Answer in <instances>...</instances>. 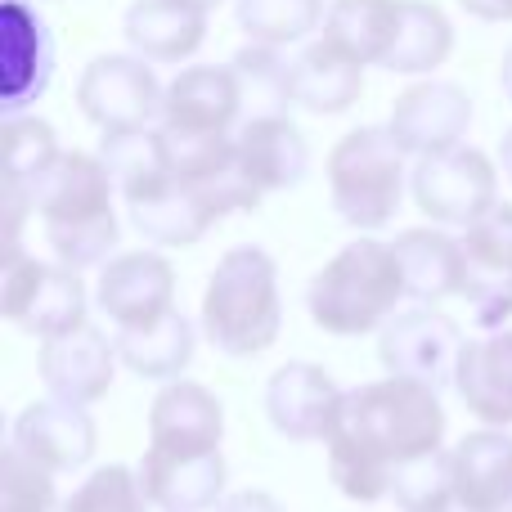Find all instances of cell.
Returning <instances> with one entry per match:
<instances>
[{
  "instance_id": "1",
  "label": "cell",
  "mask_w": 512,
  "mask_h": 512,
  "mask_svg": "<svg viewBox=\"0 0 512 512\" xmlns=\"http://www.w3.org/2000/svg\"><path fill=\"white\" fill-rule=\"evenodd\" d=\"M328 481L355 504L391 499L405 463L445 445L441 391L414 378H382L346 391L328 432Z\"/></svg>"
},
{
  "instance_id": "2",
  "label": "cell",
  "mask_w": 512,
  "mask_h": 512,
  "mask_svg": "<svg viewBox=\"0 0 512 512\" xmlns=\"http://www.w3.org/2000/svg\"><path fill=\"white\" fill-rule=\"evenodd\" d=\"M27 194H32V212L45 225L54 261L72 265V270L113 261V248L122 239L113 212L117 185L99 153H59L54 167Z\"/></svg>"
},
{
  "instance_id": "3",
  "label": "cell",
  "mask_w": 512,
  "mask_h": 512,
  "mask_svg": "<svg viewBox=\"0 0 512 512\" xmlns=\"http://www.w3.org/2000/svg\"><path fill=\"white\" fill-rule=\"evenodd\" d=\"M405 297V270H400L396 248L373 234H360L310 279L306 310L315 328L333 337H369L400 315L396 306Z\"/></svg>"
},
{
  "instance_id": "4",
  "label": "cell",
  "mask_w": 512,
  "mask_h": 512,
  "mask_svg": "<svg viewBox=\"0 0 512 512\" xmlns=\"http://www.w3.org/2000/svg\"><path fill=\"white\" fill-rule=\"evenodd\" d=\"M203 337L221 355L248 360L279 342L283 297H279V265L265 248L239 243L216 261L203 292Z\"/></svg>"
},
{
  "instance_id": "5",
  "label": "cell",
  "mask_w": 512,
  "mask_h": 512,
  "mask_svg": "<svg viewBox=\"0 0 512 512\" xmlns=\"http://www.w3.org/2000/svg\"><path fill=\"white\" fill-rule=\"evenodd\" d=\"M333 212L351 230H387L405 198V149L387 126H360L328 153Z\"/></svg>"
},
{
  "instance_id": "6",
  "label": "cell",
  "mask_w": 512,
  "mask_h": 512,
  "mask_svg": "<svg viewBox=\"0 0 512 512\" xmlns=\"http://www.w3.org/2000/svg\"><path fill=\"white\" fill-rule=\"evenodd\" d=\"M0 310L14 328H23L27 337H41V342H54V337H68L77 328L90 324V297L86 283H81V270L54 261H36L23 248L5 252V274H0Z\"/></svg>"
},
{
  "instance_id": "7",
  "label": "cell",
  "mask_w": 512,
  "mask_h": 512,
  "mask_svg": "<svg viewBox=\"0 0 512 512\" xmlns=\"http://www.w3.org/2000/svg\"><path fill=\"white\" fill-rule=\"evenodd\" d=\"M409 194H414L418 212L432 216V225L468 230L499 203V171L481 149L454 144L445 153L418 158L414 176H409Z\"/></svg>"
},
{
  "instance_id": "8",
  "label": "cell",
  "mask_w": 512,
  "mask_h": 512,
  "mask_svg": "<svg viewBox=\"0 0 512 512\" xmlns=\"http://www.w3.org/2000/svg\"><path fill=\"white\" fill-rule=\"evenodd\" d=\"M162 90L158 72L140 54H99L77 81V104L99 131H149L162 122Z\"/></svg>"
},
{
  "instance_id": "9",
  "label": "cell",
  "mask_w": 512,
  "mask_h": 512,
  "mask_svg": "<svg viewBox=\"0 0 512 512\" xmlns=\"http://www.w3.org/2000/svg\"><path fill=\"white\" fill-rule=\"evenodd\" d=\"M463 328L436 306L400 310L387 328L378 333V360L391 378H414L427 387H454L463 355Z\"/></svg>"
},
{
  "instance_id": "10",
  "label": "cell",
  "mask_w": 512,
  "mask_h": 512,
  "mask_svg": "<svg viewBox=\"0 0 512 512\" xmlns=\"http://www.w3.org/2000/svg\"><path fill=\"white\" fill-rule=\"evenodd\" d=\"M468 279L459 297L468 301L472 324L481 333L512 319V203H495L477 225L463 230Z\"/></svg>"
},
{
  "instance_id": "11",
  "label": "cell",
  "mask_w": 512,
  "mask_h": 512,
  "mask_svg": "<svg viewBox=\"0 0 512 512\" xmlns=\"http://www.w3.org/2000/svg\"><path fill=\"white\" fill-rule=\"evenodd\" d=\"M95 306L104 310L113 333L162 319L176 310V270L162 252H117L99 265Z\"/></svg>"
},
{
  "instance_id": "12",
  "label": "cell",
  "mask_w": 512,
  "mask_h": 512,
  "mask_svg": "<svg viewBox=\"0 0 512 512\" xmlns=\"http://www.w3.org/2000/svg\"><path fill=\"white\" fill-rule=\"evenodd\" d=\"M346 391L333 382L324 364L288 360L265 382V418L288 441H328Z\"/></svg>"
},
{
  "instance_id": "13",
  "label": "cell",
  "mask_w": 512,
  "mask_h": 512,
  "mask_svg": "<svg viewBox=\"0 0 512 512\" xmlns=\"http://www.w3.org/2000/svg\"><path fill=\"white\" fill-rule=\"evenodd\" d=\"M122 198H126L131 225L149 243H158V248H194V243H203L207 230L221 221L212 198L198 185H189V180H176L171 171H162L158 180H149V185L131 189V194H122Z\"/></svg>"
},
{
  "instance_id": "14",
  "label": "cell",
  "mask_w": 512,
  "mask_h": 512,
  "mask_svg": "<svg viewBox=\"0 0 512 512\" xmlns=\"http://www.w3.org/2000/svg\"><path fill=\"white\" fill-rule=\"evenodd\" d=\"M95 418L86 414V405H68V400H36L9 427V445L18 454H27L32 463L59 472H77L95 459Z\"/></svg>"
},
{
  "instance_id": "15",
  "label": "cell",
  "mask_w": 512,
  "mask_h": 512,
  "mask_svg": "<svg viewBox=\"0 0 512 512\" xmlns=\"http://www.w3.org/2000/svg\"><path fill=\"white\" fill-rule=\"evenodd\" d=\"M54 72V41L45 18L27 0H5L0 14V99L5 117H18L45 95Z\"/></svg>"
},
{
  "instance_id": "16",
  "label": "cell",
  "mask_w": 512,
  "mask_h": 512,
  "mask_svg": "<svg viewBox=\"0 0 512 512\" xmlns=\"http://www.w3.org/2000/svg\"><path fill=\"white\" fill-rule=\"evenodd\" d=\"M472 126V99L454 81H418L391 104L387 131L400 140V149L427 158V153H445L463 144Z\"/></svg>"
},
{
  "instance_id": "17",
  "label": "cell",
  "mask_w": 512,
  "mask_h": 512,
  "mask_svg": "<svg viewBox=\"0 0 512 512\" xmlns=\"http://www.w3.org/2000/svg\"><path fill=\"white\" fill-rule=\"evenodd\" d=\"M117 364H122L117 342L90 324L68 337L41 342V355H36L45 391L54 400H68V405H95V400H104L117 378Z\"/></svg>"
},
{
  "instance_id": "18",
  "label": "cell",
  "mask_w": 512,
  "mask_h": 512,
  "mask_svg": "<svg viewBox=\"0 0 512 512\" xmlns=\"http://www.w3.org/2000/svg\"><path fill=\"white\" fill-rule=\"evenodd\" d=\"M140 481L158 512H212L225 504V454H180L149 445L140 459Z\"/></svg>"
},
{
  "instance_id": "19",
  "label": "cell",
  "mask_w": 512,
  "mask_h": 512,
  "mask_svg": "<svg viewBox=\"0 0 512 512\" xmlns=\"http://www.w3.org/2000/svg\"><path fill=\"white\" fill-rule=\"evenodd\" d=\"M243 113V81L234 63H198V68L176 72L162 99V126L176 131H212L230 135V126Z\"/></svg>"
},
{
  "instance_id": "20",
  "label": "cell",
  "mask_w": 512,
  "mask_h": 512,
  "mask_svg": "<svg viewBox=\"0 0 512 512\" xmlns=\"http://www.w3.org/2000/svg\"><path fill=\"white\" fill-rule=\"evenodd\" d=\"M225 436V409L203 382L176 378L153 396L149 405V445L180 454H207L221 450Z\"/></svg>"
},
{
  "instance_id": "21",
  "label": "cell",
  "mask_w": 512,
  "mask_h": 512,
  "mask_svg": "<svg viewBox=\"0 0 512 512\" xmlns=\"http://www.w3.org/2000/svg\"><path fill=\"white\" fill-rule=\"evenodd\" d=\"M234 153L239 167L252 176L261 194H279V189H297L310 171V149L306 135L297 131L288 113H261L248 117L234 135Z\"/></svg>"
},
{
  "instance_id": "22",
  "label": "cell",
  "mask_w": 512,
  "mask_h": 512,
  "mask_svg": "<svg viewBox=\"0 0 512 512\" xmlns=\"http://www.w3.org/2000/svg\"><path fill=\"white\" fill-rule=\"evenodd\" d=\"M454 391L486 427H512V324L463 342Z\"/></svg>"
},
{
  "instance_id": "23",
  "label": "cell",
  "mask_w": 512,
  "mask_h": 512,
  "mask_svg": "<svg viewBox=\"0 0 512 512\" xmlns=\"http://www.w3.org/2000/svg\"><path fill=\"white\" fill-rule=\"evenodd\" d=\"M459 512H512V436L508 427L468 432L450 450Z\"/></svg>"
},
{
  "instance_id": "24",
  "label": "cell",
  "mask_w": 512,
  "mask_h": 512,
  "mask_svg": "<svg viewBox=\"0 0 512 512\" xmlns=\"http://www.w3.org/2000/svg\"><path fill=\"white\" fill-rule=\"evenodd\" d=\"M405 270V292L418 306H436L445 297H459L463 279H468V256H463V239L445 230H405L391 239Z\"/></svg>"
},
{
  "instance_id": "25",
  "label": "cell",
  "mask_w": 512,
  "mask_h": 512,
  "mask_svg": "<svg viewBox=\"0 0 512 512\" xmlns=\"http://www.w3.org/2000/svg\"><path fill=\"white\" fill-rule=\"evenodd\" d=\"M126 41L149 63H185L207 36V9L189 0H135L122 23Z\"/></svg>"
},
{
  "instance_id": "26",
  "label": "cell",
  "mask_w": 512,
  "mask_h": 512,
  "mask_svg": "<svg viewBox=\"0 0 512 512\" xmlns=\"http://www.w3.org/2000/svg\"><path fill=\"white\" fill-rule=\"evenodd\" d=\"M360 95H364V63H355L351 54H342L324 36L292 59V104H301L306 113L319 117L346 113L351 104H360Z\"/></svg>"
},
{
  "instance_id": "27",
  "label": "cell",
  "mask_w": 512,
  "mask_h": 512,
  "mask_svg": "<svg viewBox=\"0 0 512 512\" xmlns=\"http://www.w3.org/2000/svg\"><path fill=\"white\" fill-rule=\"evenodd\" d=\"M122 364L144 382H176L194 364L198 333L180 310H167L162 319H149L140 328H122L113 333Z\"/></svg>"
},
{
  "instance_id": "28",
  "label": "cell",
  "mask_w": 512,
  "mask_h": 512,
  "mask_svg": "<svg viewBox=\"0 0 512 512\" xmlns=\"http://www.w3.org/2000/svg\"><path fill=\"white\" fill-rule=\"evenodd\" d=\"M400 9H405V0H333L324 14V41H333L364 68L369 63L382 68L400 32Z\"/></svg>"
},
{
  "instance_id": "29",
  "label": "cell",
  "mask_w": 512,
  "mask_h": 512,
  "mask_svg": "<svg viewBox=\"0 0 512 512\" xmlns=\"http://www.w3.org/2000/svg\"><path fill=\"white\" fill-rule=\"evenodd\" d=\"M454 50V27L450 18L441 14L427 0H405L400 9V32L391 41L382 68L400 72V77H423V72H436Z\"/></svg>"
},
{
  "instance_id": "30",
  "label": "cell",
  "mask_w": 512,
  "mask_h": 512,
  "mask_svg": "<svg viewBox=\"0 0 512 512\" xmlns=\"http://www.w3.org/2000/svg\"><path fill=\"white\" fill-rule=\"evenodd\" d=\"M239 27L248 32V41L261 45H292L306 41L319 23H324V0H239L234 5Z\"/></svg>"
},
{
  "instance_id": "31",
  "label": "cell",
  "mask_w": 512,
  "mask_h": 512,
  "mask_svg": "<svg viewBox=\"0 0 512 512\" xmlns=\"http://www.w3.org/2000/svg\"><path fill=\"white\" fill-rule=\"evenodd\" d=\"M99 158H104L108 176H113L117 194L149 185L167 171V153H162V135L153 131H108L99 140Z\"/></svg>"
},
{
  "instance_id": "32",
  "label": "cell",
  "mask_w": 512,
  "mask_h": 512,
  "mask_svg": "<svg viewBox=\"0 0 512 512\" xmlns=\"http://www.w3.org/2000/svg\"><path fill=\"white\" fill-rule=\"evenodd\" d=\"M400 512H459V495H454V463L450 450L423 454V459L405 463L391 486Z\"/></svg>"
},
{
  "instance_id": "33",
  "label": "cell",
  "mask_w": 512,
  "mask_h": 512,
  "mask_svg": "<svg viewBox=\"0 0 512 512\" xmlns=\"http://www.w3.org/2000/svg\"><path fill=\"white\" fill-rule=\"evenodd\" d=\"M283 45H261L252 41L248 50H239L234 72L243 81V104H252L256 113H283L292 104V63L283 59Z\"/></svg>"
},
{
  "instance_id": "34",
  "label": "cell",
  "mask_w": 512,
  "mask_h": 512,
  "mask_svg": "<svg viewBox=\"0 0 512 512\" xmlns=\"http://www.w3.org/2000/svg\"><path fill=\"white\" fill-rule=\"evenodd\" d=\"M162 153H167V171L189 185H207L234 162V135L212 131H176V126H158Z\"/></svg>"
},
{
  "instance_id": "35",
  "label": "cell",
  "mask_w": 512,
  "mask_h": 512,
  "mask_svg": "<svg viewBox=\"0 0 512 512\" xmlns=\"http://www.w3.org/2000/svg\"><path fill=\"white\" fill-rule=\"evenodd\" d=\"M59 140H54V126L41 117H5V185H23L32 189L45 171L59 158Z\"/></svg>"
},
{
  "instance_id": "36",
  "label": "cell",
  "mask_w": 512,
  "mask_h": 512,
  "mask_svg": "<svg viewBox=\"0 0 512 512\" xmlns=\"http://www.w3.org/2000/svg\"><path fill=\"white\" fill-rule=\"evenodd\" d=\"M149 495H144L140 468L126 463H108L95 468L68 499L59 504V512H149Z\"/></svg>"
},
{
  "instance_id": "37",
  "label": "cell",
  "mask_w": 512,
  "mask_h": 512,
  "mask_svg": "<svg viewBox=\"0 0 512 512\" xmlns=\"http://www.w3.org/2000/svg\"><path fill=\"white\" fill-rule=\"evenodd\" d=\"M0 512H59L54 504V472L18 454L14 445L0 459Z\"/></svg>"
},
{
  "instance_id": "38",
  "label": "cell",
  "mask_w": 512,
  "mask_h": 512,
  "mask_svg": "<svg viewBox=\"0 0 512 512\" xmlns=\"http://www.w3.org/2000/svg\"><path fill=\"white\" fill-rule=\"evenodd\" d=\"M216 512H288L274 495L265 490H239V495H225V504Z\"/></svg>"
},
{
  "instance_id": "39",
  "label": "cell",
  "mask_w": 512,
  "mask_h": 512,
  "mask_svg": "<svg viewBox=\"0 0 512 512\" xmlns=\"http://www.w3.org/2000/svg\"><path fill=\"white\" fill-rule=\"evenodd\" d=\"M481 23H512V0H459Z\"/></svg>"
},
{
  "instance_id": "40",
  "label": "cell",
  "mask_w": 512,
  "mask_h": 512,
  "mask_svg": "<svg viewBox=\"0 0 512 512\" xmlns=\"http://www.w3.org/2000/svg\"><path fill=\"white\" fill-rule=\"evenodd\" d=\"M499 162H504V176L512 180V131L499 140Z\"/></svg>"
},
{
  "instance_id": "41",
  "label": "cell",
  "mask_w": 512,
  "mask_h": 512,
  "mask_svg": "<svg viewBox=\"0 0 512 512\" xmlns=\"http://www.w3.org/2000/svg\"><path fill=\"white\" fill-rule=\"evenodd\" d=\"M499 81H504V95L512 99V45H508V54H504V68H499Z\"/></svg>"
},
{
  "instance_id": "42",
  "label": "cell",
  "mask_w": 512,
  "mask_h": 512,
  "mask_svg": "<svg viewBox=\"0 0 512 512\" xmlns=\"http://www.w3.org/2000/svg\"><path fill=\"white\" fill-rule=\"evenodd\" d=\"M189 5H198V9H207V14H212V9L225 5V0H189Z\"/></svg>"
}]
</instances>
